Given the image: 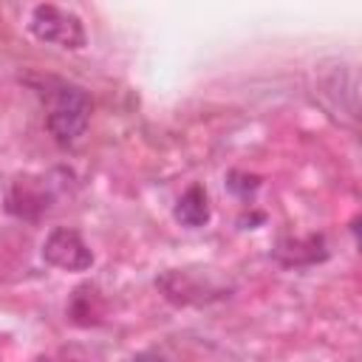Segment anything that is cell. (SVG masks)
Returning a JSON list of instances; mask_svg holds the SVG:
<instances>
[{"instance_id": "6da1fadb", "label": "cell", "mask_w": 362, "mask_h": 362, "mask_svg": "<svg viewBox=\"0 0 362 362\" xmlns=\"http://www.w3.org/2000/svg\"><path fill=\"white\" fill-rule=\"evenodd\" d=\"M28 31L40 42H51V45H59V48H68V51H76V48L85 45L82 20L74 11L59 8L54 3H42V6L31 8Z\"/></svg>"}, {"instance_id": "7a4b0ae2", "label": "cell", "mask_w": 362, "mask_h": 362, "mask_svg": "<svg viewBox=\"0 0 362 362\" xmlns=\"http://www.w3.org/2000/svg\"><path fill=\"white\" fill-rule=\"evenodd\" d=\"M90 119V99L82 88L62 85L54 93L51 110H48V130L59 144H74Z\"/></svg>"}, {"instance_id": "3957f363", "label": "cell", "mask_w": 362, "mask_h": 362, "mask_svg": "<svg viewBox=\"0 0 362 362\" xmlns=\"http://www.w3.org/2000/svg\"><path fill=\"white\" fill-rule=\"evenodd\" d=\"M42 257L54 269L62 272H85L93 266V252L82 240L79 232L68 226H57L45 240H42Z\"/></svg>"}, {"instance_id": "277c9868", "label": "cell", "mask_w": 362, "mask_h": 362, "mask_svg": "<svg viewBox=\"0 0 362 362\" xmlns=\"http://www.w3.org/2000/svg\"><path fill=\"white\" fill-rule=\"evenodd\" d=\"M48 195L40 184H34L31 178H23V181H14L11 192H8V209L14 215H25V218H34L40 215L48 204Z\"/></svg>"}, {"instance_id": "5b68a950", "label": "cell", "mask_w": 362, "mask_h": 362, "mask_svg": "<svg viewBox=\"0 0 362 362\" xmlns=\"http://www.w3.org/2000/svg\"><path fill=\"white\" fill-rule=\"evenodd\" d=\"M175 221L178 223H184V226H204L206 221H209V201H206V192H204V187H198V184H192L181 198H178V204H175Z\"/></svg>"}, {"instance_id": "8992f818", "label": "cell", "mask_w": 362, "mask_h": 362, "mask_svg": "<svg viewBox=\"0 0 362 362\" xmlns=\"http://www.w3.org/2000/svg\"><path fill=\"white\" fill-rule=\"evenodd\" d=\"M133 362H167V359H161V356H156V354H139Z\"/></svg>"}]
</instances>
